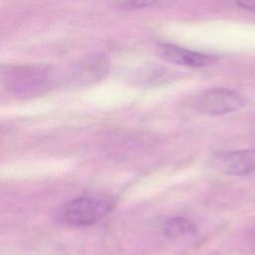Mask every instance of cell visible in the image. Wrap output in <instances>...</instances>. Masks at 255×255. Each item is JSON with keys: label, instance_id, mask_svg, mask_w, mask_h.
Listing matches in <instances>:
<instances>
[{"label": "cell", "instance_id": "cell-7", "mask_svg": "<svg viewBox=\"0 0 255 255\" xmlns=\"http://www.w3.org/2000/svg\"><path fill=\"white\" fill-rule=\"evenodd\" d=\"M236 3L238 6L245 9L255 10V0H236Z\"/></svg>", "mask_w": 255, "mask_h": 255}, {"label": "cell", "instance_id": "cell-1", "mask_svg": "<svg viewBox=\"0 0 255 255\" xmlns=\"http://www.w3.org/2000/svg\"><path fill=\"white\" fill-rule=\"evenodd\" d=\"M113 210L107 199L82 196L67 202L62 210L63 219L77 226H89L100 221Z\"/></svg>", "mask_w": 255, "mask_h": 255}, {"label": "cell", "instance_id": "cell-2", "mask_svg": "<svg viewBox=\"0 0 255 255\" xmlns=\"http://www.w3.org/2000/svg\"><path fill=\"white\" fill-rule=\"evenodd\" d=\"M245 104L246 99L236 91L225 88H211L197 96L194 107L200 114L221 116L239 111Z\"/></svg>", "mask_w": 255, "mask_h": 255}, {"label": "cell", "instance_id": "cell-6", "mask_svg": "<svg viewBox=\"0 0 255 255\" xmlns=\"http://www.w3.org/2000/svg\"><path fill=\"white\" fill-rule=\"evenodd\" d=\"M113 5L122 9H139L152 6L161 0H110Z\"/></svg>", "mask_w": 255, "mask_h": 255}, {"label": "cell", "instance_id": "cell-5", "mask_svg": "<svg viewBox=\"0 0 255 255\" xmlns=\"http://www.w3.org/2000/svg\"><path fill=\"white\" fill-rule=\"evenodd\" d=\"M195 232V225L184 217H172L163 224V233L170 239H180Z\"/></svg>", "mask_w": 255, "mask_h": 255}, {"label": "cell", "instance_id": "cell-3", "mask_svg": "<svg viewBox=\"0 0 255 255\" xmlns=\"http://www.w3.org/2000/svg\"><path fill=\"white\" fill-rule=\"evenodd\" d=\"M210 164L223 174L245 176L255 171V149L246 148L220 152L211 158Z\"/></svg>", "mask_w": 255, "mask_h": 255}, {"label": "cell", "instance_id": "cell-4", "mask_svg": "<svg viewBox=\"0 0 255 255\" xmlns=\"http://www.w3.org/2000/svg\"><path fill=\"white\" fill-rule=\"evenodd\" d=\"M159 50L161 58L165 61L186 67H206L218 61V58L214 55L203 54L172 44H163Z\"/></svg>", "mask_w": 255, "mask_h": 255}]
</instances>
